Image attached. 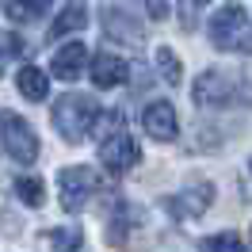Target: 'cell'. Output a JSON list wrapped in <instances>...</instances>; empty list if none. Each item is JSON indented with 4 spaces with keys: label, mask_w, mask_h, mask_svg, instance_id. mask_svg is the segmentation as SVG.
Segmentation results:
<instances>
[{
    "label": "cell",
    "mask_w": 252,
    "mask_h": 252,
    "mask_svg": "<svg viewBox=\"0 0 252 252\" xmlns=\"http://www.w3.org/2000/svg\"><path fill=\"white\" fill-rule=\"evenodd\" d=\"M138 218H142L138 210H130L126 203H119V210H115V218H111V229H107V241H111V245H123L126 229H134L130 221H138Z\"/></svg>",
    "instance_id": "cell-14"
},
{
    "label": "cell",
    "mask_w": 252,
    "mask_h": 252,
    "mask_svg": "<svg viewBox=\"0 0 252 252\" xmlns=\"http://www.w3.org/2000/svg\"><path fill=\"white\" fill-rule=\"evenodd\" d=\"M46 4H50V0H8V12H12V19L27 23V19H34Z\"/></svg>",
    "instance_id": "cell-18"
},
{
    "label": "cell",
    "mask_w": 252,
    "mask_h": 252,
    "mask_svg": "<svg viewBox=\"0 0 252 252\" xmlns=\"http://www.w3.org/2000/svg\"><path fill=\"white\" fill-rule=\"evenodd\" d=\"M84 23H88V8H84V4H69V8H62L58 19L50 23L46 38L58 42V38H65V34H73V31H84Z\"/></svg>",
    "instance_id": "cell-12"
},
{
    "label": "cell",
    "mask_w": 252,
    "mask_h": 252,
    "mask_svg": "<svg viewBox=\"0 0 252 252\" xmlns=\"http://www.w3.org/2000/svg\"><path fill=\"white\" fill-rule=\"evenodd\" d=\"M145 8H149V16H153V19L168 16V12H164V0H145Z\"/></svg>",
    "instance_id": "cell-22"
},
{
    "label": "cell",
    "mask_w": 252,
    "mask_h": 252,
    "mask_svg": "<svg viewBox=\"0 0 252 252\" xmlns=\"http://www.w3.org/2000/svg\"><path fill=\"white\" fill-rule=\"evenodd\" d=\"M84 65H88V46L84 42H69V46H62L58 54H54V62H50V77L58 80H73L84 73Z\"/></svg>",
    "instance_id": "cell-10"
},
{
    "label": "cell",
    "mask_w": 252,
    "mask_h": 252,
    "mask_svg": "<svg viewBox=\"0 0 252 252\" xmlns=\"http://www.w3.org/2000/svg\"><path fill=\"white\" fill-rule=\"evenodd\" d=\"M142 126H145V134L157 138V142H176V134H180L176 107L168 103V99H153V103L142 111Z\"/></svg>",
    "instance_id": "cell-7"
},
{
    "label": "cell",
    "mask_w": 252,
    "mask_h": 252,
    "mask_svg": "<svg viewBox=\"0 0 252 252\" xmlns=\"http://www.w3.org/2000/svg\"><path fill=\"white\" fill-rule=\"evenodd\" d=\"M0 142H4L8 157L16 160V164H31L38 157V134L16 111H0Z\"/></svg>",
    "instance_id": "cell-3"
},
{
    "label": "cell",
    "mask_w": 252,
    "mask_h": 252,
    "mask_svg": "<svg viewBox=\"0 0 252 252\" xmlns=\"http://www.w3.org/2000/svg\"><path fill=\"white\" fill-rule=\"evenodd\" d=\"M42 241H46L50 249H80V245H84V233H80L77 225H65V229H50Z\"/></svg>",
    "instance_id": "cell-16"
},
{
    "label": "cell",
    "mask_w": 252,
    "mask_h": 252,
    "mask_svg": "<svg viewBox=\"0 0 252 252\" xmlns=\"http://www.w3.org/2000/svg\"><path fill=\"white\" fill-rule=\"evenodd\" d=\"M249 172H252V160H249Z\"/></svg>",
    "instance_id": "cell-23"
},
{
    "label": "cell",
    "mask_w": 252,
    "mask_h": 252,
    "mask_svg": "<svg viewBox=\"0 0 252 252\" xmlns=\"http://www.w3.org/2000/svg\"><path fill=\"white\" fill-rule=\"evenodd\" d=\"M23 54V38L12 31H0V73H4V65L12 62V58H19Z\"/></svg>",
    "instance_id": "cell-19"
},
{
    "label": "cell",
    "mask_w": 252,
    "mask_h": 252,
    "mask_svg": "<svg viewBox=\"0 0 252 252\" xmlns=\"http://www.w3.org/2000/svg\"><path fill=\"white\" fill-rule=\"evenodd\" d=\"M103 34H107L111 42L138 46V42H142V23L134 19V12H126V8H103Z\"/></svg>",
    "instance_id": "cell-8"
},
{
    "label": "cell",
    "mask_w": 252,
    "mask_h": 252,
    "mask_svg": "<svg viewBox=\"0 0 252 252\" xmlns=\"http://www.w3.org/2000/svg\"><path fill=\"white\" fill-rule=\"evenodd\" d=\"M241 245H245V241L237 233H214V237L203 241V249H241Z\"/></svg>",
    "instance_id": "cell-21"
},
{
    "label": "cell",
    "mask_w": 252,
    "mask_h": 252,
    "mask_svg": "<svg viewBox=\"0 0 252 252\" xmlns=\"http://www.w3.org/2000/svg\"><path fill=\"white\" fill-rule=\"evenodd\" d=\"M16 84H19V92L27 95V99H34V103L50 95V73H42L38 65H23L16 73Z\"/></svg>",
    "instance_id": "cell-13"
},
{
    "label": "cell",
    "mask_w": 252,
    "mask_h": 252,
    "mask_svg": "<svg viewBox=\"0 0 252 252\" xmlns=\"http://www.w3.org/2000/svg\"><path fill=\"white\" fill-rule=\"evenodd\" d=\"M157 69L164 73V80H168V84H180V77H184V69H180V58H176L168 46H160V50H157Z\"/></svg>",
    "instance_id": "cell-17"
},
{
    "label": "cell",
    "mask_w": 252,
    "mask_h": 252,
    "mask_svg": "<svg viewBox=\"0 0 252 252\" xmlns=\"http://www.w3.org/2000/svg\"><path fill=\"white\" fill-rule=\"evenodd\" d=\"M54 126H58V134H62L69 145H80L88 134H92V126L99 123V103H95L92 95L84 92H65L58 103H54Z\"/></svg>",
    "instance_id": "cell-2"
},
{
    "label": "cell",
    "mask_w": 252,
    "mask_h": 252,
    "mask_svg": "<svg viewBox=\"0 0 252 252\" xmlns=\"http://www.w3.org/2000/svg\"><path fill=\"white\" fill-rule=\"evenodd\" d=\"M58 188H62V206L65 210H84L92 203V195L99 191V172L92 164H69L58 172Z\"/></svg>",
    "instance_id": "cell-4"
},
{
    "label": "cell",
    "mask_w": 252,
    "mask_h": 252,
    "mask_svg": "<svg viewBox=\"0 0 252 252\" xmlns=\"http://www.w3.org/2000/svg\"><path fill=\"white\" fill-rule=\"evenodd\" d=\"M241 95V84H237L233 73H221V69H203L195 84H191V99L199 107H229Z\"/></svg>",
    "instance_id": "cell-5"
},
{
    "label": "cell",
    "mask_w": 252,
    "mask_h": 252,
    "mask_svg": "<svg viewBox=\"0 0 252 252\" xmlns=\"http://www.w3.org/2000/svg\"><path fill=\"white\" fill-rule=\"evenodd\" d=\"M210 203H214V184H210V180H191L188 184V191H184V195H176L172 203V214H180V218H199V214H203V210H210Z\"/></svg>",
    "instance_id": "cell-9"
},
{
    "label": "cell",
    "mask_w": 252,
    "mask_h": 252,
    "mask_svg": "<svg viewBox=\"0 0 252 252\" xmlns=\"http://www.w3.org/2000/svg\"><path fill=\"white\" fill-rule=\"evenodd\" d=\"M206 34L221 54H252V19L241 4H221L206 23Z\"/></svg>",
    "instance_id": "cell-1"
},
{
    "label": "cell",
    "mask_w": 252,
    "mask_h": 252,
    "mask_svg": "<svg viewBox=\"0 0 252 252\" xmlns=\"http://www.w3.org/2000/svg\"><path fill=\"white\" fill-rule=\"evenodd\" d=\"M203 4H210V0H180V27H184V31H195Z\"/></svg>",
    "instance_id": "cell-20"
},
{
    "label": "cell",
    "mask_w": 252,
    "mask_h": 252,
    "mask_svg": "<svg viewBox=\"0 0 252 252\" xmlns=\"http://www.w3.org/2000/svg\"><path fill=\"white\" fill-rule=\"evenodd\" d=\"M92 80L99 92H107V88H119L130 80V65L123 58H115V54H95L92 58Z\"/></svg>",
    "instance_id": "cell-11"
},
{
    "label": "cell",
    "mask_w": 252,
    "mask_h": 252,
    "mask_svg": "<svg viewBox=\"0 0 252 252\" xmlns=\"http://www.w3.org/2000/svg\"><path fill=\"white\" fill-rule=\"evenodd\" d=\"M12 191H16L27 206H42V199H46V188H42V180H38V176H19Z\"/></svg>",
    "instance_id": "cell-15"
},
{
    "label": "cell",
    "mask_w": 252,
    "mask_h": 252,
    "mask_svg": "<svg viewBox=\"0 0 252 252\" xmlns=\"http://www.w3.org/2000/svg\"><path fill=\"white\" fill-rule=\"evenodd\" d=\"M138 160H142V149H138V142H134L126 130L103 134V142H99V164H103L111 176H126Z\"/></svg>",
    "instance_id": "cell-6"
}]
</instances>
